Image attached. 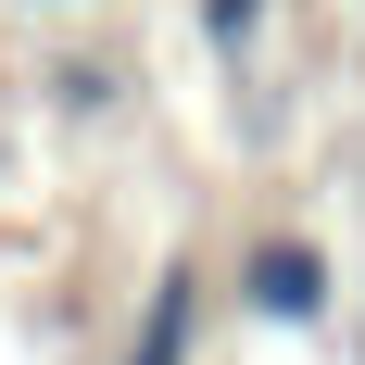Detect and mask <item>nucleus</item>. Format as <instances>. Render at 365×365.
Here are the masks:
<instances>
[{
	"instance_id": "nucleus-2",
	"label": "nucleus",
	"mask_w": 365,
	"mask_h": 365,
	"mask_svg": "<svg viewBox=\"0 0 365 365\" xmlns=\"http://www.w3.org/2000/svg\"><path fill=\"white\" fill-rule=\"evenodd\" d=\"M189 340H202V264H164L151 277V302H139V340H126V365H189Z\"/></svg>"
},
{
	"instance_id": "nucleus-1",
	"label": "nucleus",
	"mask_w": 365,
	"mask_h": 365,
	"mask_svg": "<svg viewBox=\"0 0 365 365\" xmlns=\"http://www.w3.org/2000/svg\"><path fill=\"white\" fill-rule=\"evenodd\" d=\"M240 315H264V328H328V315H340V264H328V240L264 227L252 252H240Z\"/></svg>"
},
{
	"instance_id": "nucleus-4",
	"label": "nucleus",
	"mask_w": 365,
	"mask_h": 365,
	"mask_svg": "<svg viewBox=\"0 0 365 365\" xmlns=\"http://www.w3.org/2000/svg\"><path fill=\"white\" fill-rule=\"evenodd\" d=\"M264 13H277V0H202V51H227V63H240V51L264 38Z\"/></svg>"
},
{
	"instance_id": "nucleus-5",
	"label": "nucleus",
	"mask_w": 365,
	"mask_h": 365,
	"mask_svg": "<svg viewBox=\"0 0 365 365\" xmlns=\"http://www.w3.org/2000/svg\"><path fill=\"white\" fill-rule=\"evenodd\" d=\"M38 13H76V0H38Z\"/></svg>"
},
{
	"instance_id": "nucleus-3",
	"label": "nucleus",
	"mask_w": 365,
	"mask_h": 365,
	"mask_svg": "<svg viewBox=\"0 0 365 365\" xmlns=\"http://www.w3.org/2000/svg\"><path fill=\"white\" fill-rule=\"evenodd\" d=\"M126 101V63H113V51H63V63H51V113H113Z\"/></svg>"
}]
</instances>
